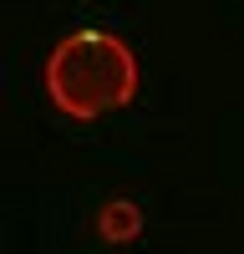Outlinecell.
<instances>
[{
	"instance_id": "cell-2",
	"label": "cell",
	"mask_w": 244,
	"mask_h": 254,
	"mask_svg": "<svg viewBox=\"0 0 244 254\" xmlns=\"http://www.w3.org/2000/svg\"><path fill=\"white\" fill-rule=\"evenodd\" d=\"M137 224H142V214H137V203H127V198H117V203L102 208V234H107V239H132Z\"/></svg>"
},
{
	"instance_id": "cell-1",
	"label": "cell",
	"mask_w": 244,
	"mask_h": 254,
	"mask_svg": "<svg viewBox=\"0 0 244 254\" xmlns=\"http://www.w3.org/2000/svg\"><path fill=\"white\" fill-rule=\"evenodd\" d=\"M41 81H46V97L61 117L92 122V117L127 107L137 97L142 76H137V56L127 41L87 26V31H71L51 46L46 66H41Z\"/></svg>"
}]
</instances>
